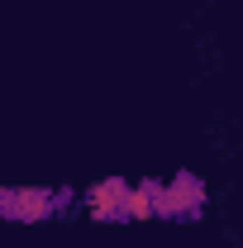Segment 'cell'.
Segmentation results:
<instances>
[{"instance_id": "cell-1", "label": "cell", "mask_w": 243, "mask_h": 248, "mask_svg": "<svg viewBox=\"0 0 243 248\" xmlns=\"http://www.w3.org/2000/svg\"><path fill=\"white\" fill-rule=\"evenodd\" d=\"M72 205L81 201L67 186H0V219H15V224H38Z\"/></svg>"}, {"instance_id": "cell-2", "label": "cell", "mask_w": 243, "mask_h": 248, "mask_svg": "<svg viewBox=\"0 0 243 248\" xmlns=\"http://www.w3.org/2000/svg\"><path fill=\"white\" fill-rule=\"evenodd\" d=\"M157 219H200L205 215V182L196 172H177L172 182H152Z\"/></svg>"}, {"instance_id": "cell-3", "label": "cell", "mask_w": 243, "mask_h": 248, "mask_svg": "<svg viewBox=\"0 0 243 248\" xmlns=\"http://www.w3.org/2000/svg\"><path fill=\"white\" fill-rule=\"evenodd\" d=\"M129 191H134V182H124V177H100V182H91L81 191V210L95 224H120L124 205H129Z\"/></svg>"}, {"instance_id": "cell-4", "label": "cell", "mask_w": 243, "mask_h": 248, "mask_svg": "<svg viewBox=\"0 0 243 248\" xmlns=\"http://www.w3.org/2000/svg\"><path fill=\"white\" fill-rule=\"evenodd\" d=\"M124 219H134V224L157 219V205H152V182H134V191H129V205H124Z\"/></svg>"}]
</instances>
